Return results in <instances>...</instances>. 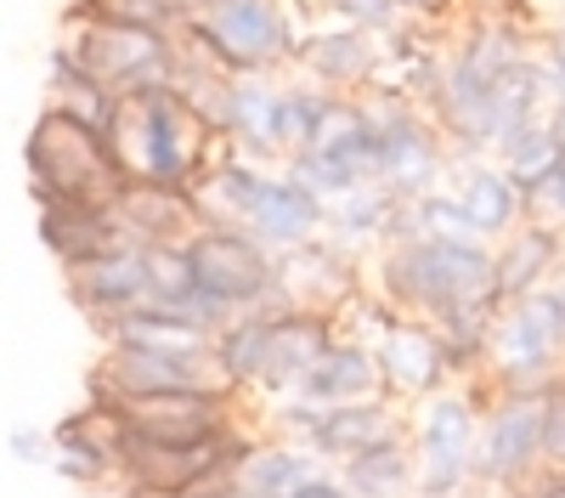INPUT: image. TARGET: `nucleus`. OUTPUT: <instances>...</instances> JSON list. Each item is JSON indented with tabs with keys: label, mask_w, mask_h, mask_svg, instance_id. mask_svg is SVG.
<instances>
[{
	"label": "nucleus",
	"mask_w": 565,
	"mask_h": 498,
	"mask_svg": "<svg viewBox=\"0 0 565 498\" xmlns=\"http://www.w3.org/2000/svg\"><path fill=\"white\" fill-rule=\"evenodd\" d=\"M108 142H114L130 181H164V188H193V193L215 170V159L226 153L215 125L170 80L148 85V91H130V97L114 103Z\"/></svg>",
	"instance_id": "obj_1"
},
{
	"label": "nucleus",
	"mask_w": 565,
	"mask_h": 498,
	"mask_svg": "<svg viewBox=\"0 0 565 498\" xmlns=\"http://www.w3.org/2000/svg\"><path fill=\"white\" fill-rule=\"evenodd\" d=\"M380 295L391 311L424 317V324H441L447 311H463V306H503L492 244L430 239V233L407 244H385Z\"/></svg>",
	"instance_id": "obj_2"
},
{
	"label": "nucleus",
	"mask_w": 565,
	"mask_h": 498,
	"mask_svg": "<svg viewBox=\"0 0 565 498\" xmlns=\"http://www.w3.org/2000/svg\"><path fill=\"white\" fill-rule=\"evenodd\" d=\"M181 40H193L204 57H215L226 74H282L300 52V12L295 0H186Z\"/></svg>",
	"instance_id": "obj_3"
},
{
	"label": "nucleus",
	"mask_w": 565,
	"mask_h": 498,
	"mask_svg": "<svg viewBox=\"0 0 565 498\" xmlns=\"http://www.w3.org/2000/svg\"><path fill=\"white\" fill-rule=\"evenodd\" d=\"M29 193L40 199H119L130 176L103 125H85L63 108H40L29 130Z\"/></svg>",
	"instance_id": "obj_4"
},
{
	"label": "nucleus",
	"mask_w": 565,
	"mask_h": 498,
	"mask_svg": "<svg viewBox=\"0 0 565 498\" xmlns=\"http://www.w3.org/2000/svg\"><path fill=\"white\" fill-rule=\"evenodd\" d=\"M199 272V295L210 300V311L221 324L244 311H289V289H282V255L271 244H260L249 226L232 221H210L204 233L186 244Z\"/></svg>",
	"instance_id": "obj_5"
},
{
	"label": "nucleus",
	"mask_w": 565,
	"mask_h": 498,
	"mask_svg": "<svg viewBox=\"0 0 565 498\" xmlns=\"http://www.w3.org/2000/svg\"><path fill=\"white\" fill-rule=\"evenodd\" d=\"M487 374H492V396L498 391H554L565 380V272L521 300H503Z\"/></svg>",
	"instance_id": "obj_6"
},
{
	"label": "nucleus",
	"mask_w": 565,
	"mask_h": 498,
	"mask_svg": "<svg viewBox=\"0 0 565 498\" xmlns=\"http://www.w3.org/2000/svg\"><path fill=\"white\" fill-rule=\"evenodd\" d=\"M356 103L367 108L373 130H380V188H391L396 199H424L430 188H441V176L458 153L447 148L430 108L407 97L402 85H373Z\"/></svg>",
	"instance_id": "obj_7"
},
{
	"label": "nucleus",
	"mask_w": 565,
	"mask_h": 498,
	"mask_svg": "<svg viewBox=\"0 0 565 498\" xmlns=\"http://www.w3.org/2000/svg\"><path fill=\"white\" fill-rule=\"evenodd\" d=\"M57 45H63V52H68L85 74H97L114 97L164 85V80L175 74V34H159V29L97 23V18H63Z\"/></svg>",
	"instance_id": "obj_8"
},
{
	"label": "nucleus",
	"mask_w": 565,
	"mask_h": 498,
	"mask_svg": "<svg viewBox=\"0 0 565 498\" xmlns=\"http://www.w3.org/2000/svg\"><path fill=\"white\" fill-rule=\"evenodd\" d=\"M255 447V436L238 425L215 442H153V436H136L125 431V447H119V487L141 492V498H181L204 487L210 476H226L238 470V459Z\"/></svg>",
	"instance_id": "obj_9"
},
{
	"label": "nucleus",
	"mask_w": 565,
	"mask_h": 498,
	"mask_svg": "<svg viewBox=\"0 0 565 498\" xmlns=\"http://www.w3.org/2000/svg\"><path fill=\"white\" fill-rule=\"evenodd\" d=\"M418 453V498H458L476 487V453H481V407L476 391H436L424 396V414L413 425Z\"/></svg>",
	"instance_id": "obj_10"
},
{
	"label": "nucleus",
	"mask_w": 565,
	"mask_h": 498,
	"mask_svg": "<svg viewBox=\"0 0 565 498\" xmlns=\"http://www.w3.org/2000/svg\"><path fill=\"white\" fill-rule=\"evenodd\" d=\"M543 420L548 391H498L481 420V453H476V487H492L503 498L526 492L543 465Z\"/></svg>",
	"instance_id": "obj_11"
},
{
	"label": "nucleus",
	"mask_w": 565,
	"mask_h": 498,
	"mask_svg": "<svg viewBox=\"0 0 565 498\" xmlns=\"http://www.w3.org/2000/svg\"><path fill=\"white\" fill-rule=\"evenodd\" d=\"M277 425L289 431L300 447H311L317 459H328V465H345V459H356V453H367V447L407 436L396 396H367V402H340V407L289 396L277 407Z\"/></svg>",
	"instance_id": "obj_12"
},
{
	"label": "nucleus",
	"mask_w": 565,
	"mask_h": 498,
	"mask_svg": "<svg viewBox=\"0 0 565 498\" xmlns=\"http://www.w3.org/2000/svg\"><path fill=\"white\" fill-rule=\"evenodd\" d=\"M282 170H289L300 188H311L322 204H334V199L367 188V181H380V130H373L367 108L356 97H345L334 125L317 136V148L282 159Z\"/></svg>",
	"instance_id": "obj_13"
},
{
	"label": "nucleus",
	"mask_w": 565,
	"mask_h": 498,
	"mask_svg": "<svg viewBox=\"0 0 565 498\" xmlns=\"http://www.w3.org/2000/svg\"><path fill=\"white\" fill-rule=\"evenodd\" d=\"M215 351H148V346H114L90 369V402H125V396H159V391H221ZM232 391V385H226Z\"/></svg>",
	"instance_id": "obj_14"
},
{
	"label": "nucleus",
	"mask_w": 565,
	"mask_h": 498,
	"mask_svg": "<svg viewBox=\"0 0 565 498\" xmlns=\"http://www.w3.org/2000/svg\"><path fill=\"white\" fill-rule=\"evenodd\" d=\"M295 74L340 91V97H362V91L385 85V74H391L385 34H367L356 23L328 18V29H306L300 52H295Z\"/></svg>",
	"instance_id": "obj_15"
},
{
	"label": "nucleus",
	"mask_w": 565,
	"mask_h": 498,
	"mask_svg": "<svg viewBox=\"0 0 565 498\" xmlns=\"http://www.w3.org/2000/svg\"><path fill=\"white\" fill-rule=\"evenodd\" d=\"M125 431L153 442H215L238 431V391H159V396H125L114 402Z\"/></svg>",
	"instance_id": "obj_16"
},
{
	"label": "nucleus",
	"mask_w": 565,
	"mask_h": 498,
	"mask_svg": "<svg viewBox=\"0 0 565 498\" xmlns=\"http://www.w3.org/2000/svg\"><path fill=\"white\" fill-rule=\"evenodd\" d=\"M68 300L97 324L103 335L119 324V317L153 306V266L141 244H125L114 255H97L85 266H68Z\"/></svg>",
	"instance_id": "obj_17"
},
{
	"label": "nucleus",
	"mask_w": 565,
	"mask_h": 498,
	"mask_svg": "<svg viewBox=\"0 0 565 498\" xmlns=\"http://www.w3.org/2000/svg\"><path fill=\"white\" fill-rule=\"evenodd\" d=\"M340 340V317L334 311H311V306H289L271 311L266 329V357H260V385L266 396H295L300 380L322 362V351Z\"/></svg>",
	"instance_id": "obj_18"
},
{
	"label": "nucleus",
	"mask_w": 565,
	"mask_h": 498,
	"mask_svg": "<svg viewBox=\"0 0 565 498\" xmlns=\"http://www.w3.org/2000/svg\"><path fill=\"white\" fill-rule=\"evenodd\" d=\"M34 210H40V244L63 261V272L130 244L119 199H40Z\"/></svg>",
	"instance_id": "obj_19"
},
{
	"label": "nucleus",
	"mask_w": 565,
	"mask_h": 498,
	"mask_svg": "<svg viewBox=\"0 0 565 498\" xmlns=\"http://www.w3.org/2000/svg\"><path fill=\"white\" fill-rule=\"evenodd\" d=\"M380 369H385V391L402 402V396H436L452 374H447V346L436 335V324L424 317H402V311H385L380 317Z\"/></svg>",
	"instance_id": "obj_20"
},
{
	"label": "nucleus",
	"mask_w": 565,
	"mask_h": 498,
	"mask_svg": "<svg viewBox=\"0 0 565 498\" xmlns=\"http://www.w3.org/2000/svg\"><path fill=\"white\" fill-rule=\"evenodd\" d=\"M119 215H125V233L130 244L153 250V244H193L204 226H210V210L193 188H164V181H130L119 193Z\"/></svg>",
	"instance_id": "obj_21"
},
{
	"label": "nucleus",
	"mask_w": 565,
	"mask_h": 498,
	"mask_svg": "<svg viewBox=\"0 0 565 498\" xmlns=\"http://www.w3.org/2000/svg\"><path fill=\"white\" fill-rule=\"evenodd\" d=\"M452 193L463 204V215L476 221V233L487 244H498L503 233L526 221V188L514 181V170L492 153H458V181Z\"/></svg>",
	"instance_id": "obj_22"
},
{
	"label": "nucleus",
	"mask_w": 565,
	"mask_h": 498,
	"mask_svg": "<svg viewBox=\"0 0 565 498\" xmlns=\"http://www.w3.org/2000/svg\"><path fill=\"white\" fill-rule=\"evenodd\" d=\"M282 97H289L282 74H238L226 108V148L255 165L282 159Z\"/></svg>",
	"instance_id": "obj_23"
},
{
	"label": "nucleus",
	"mask_w": 565,
	"mask_h": 498,
	"mask_svg": "<svg viewBox=\"0 0 565 498\" xmlns=\"http://www.w3.org/2000/svg\"><path fill=\"white\" fill-rule=\"evenodd\" d=\"M282 289L289 306H311V311H345L356 300V266L351 250H340L334 239H311L300 250L282 255Z\"/></svg>",
	"instance_id": "obj_24"
},
{
	"label": "nucleus",
	"mask_w": 565,
	"mask_h": 498,
	"mask_svg": "<svg viewBox=\"0 0 565 498\" xmlns=\"http://www.w3.org/2000/svg\"><path fill=\"white\" fill-rule=\"evenodd\" d=\"M559 255H565V226H548V221H521L514 233H503L492 244V261H498V295L503 300H521L543 284L559 278Z\"/></svg>",
	"instance_id": "obj_25"
},
{
	"label": "nucleus",
	"mask_w": 565,
	"mask_h": 498,
	"mask_svg": "<svg viewBox=\"0 0 565 498\" xmlns=\"http://www.w3.org/2000/svg\"><path fill=\"white\" fill-rule=\"evenodd\" d=\"M306 402H322V407H340V402H367V396H391L385 391V369H380V351H373L367 340H334L322 351V362L300 380Z\"/></svg>",
	"instance_id": "obj_26"
},
{
	"label": "nucleus",
	"mask_w": 565,
	"mask_h": 498,
	"mask_svg": "<svg viewBox=\"0 0 565 498\" xmlns=\"http://www.w3.org/2000/svg\"><path fill=\"white\" fill-rule=\"evenodd\" d=\"M334 470L351 487V498H418V453H413V436L380 442V447L356 453V459H345Z\"/></svg>",
	"instance_id": "obj_27"
},
{
	"label": "nucleus",
	"mask_w": 565,
	"mask_h": 498,
	"mask_svg": "<svg viewBox=\"0 0 565 498\" xmlns=\"http://www.w3.org/2000/svg\"><path fill=\"white\" fill-rule=\"evenodd\" d=\"M391 215H396V193L380 188V181H367V188L345 193L328 204V233L322 239H334L340 250H362V244H380L385 250V233H391Z\"/></svg>",
	"instance_id": "obj_28"
},
{
	"label": "nucleus",
	"mask_w": 565,
	"mask_h": 498,
	"mask_svg": "<svg viewBox=\"0 0 565 498\" xmlns=\"http://www.w3.org/2000/svg\"><path fill=\"white\" fill-rule=\"evenodd\" d=\"M232 476H238V487H249L260 498H289L300 481L317 476V453L300 442H255Z\"/></svg>",
	"instance_id": "obj_29"
},
{
	"label": "nucleus",
	"mask_w": 565,
	"mask_h": 498,
	"mask_svg": "<svg viewBox=\"0 0 565 498\" xmlns=\"http://www.w3.org/2000/svg\"><path fill=\"white\" fill-rule=\"evenodd\" d=\"M114 91L97 80V74H85L63 45H52V68H45V108H63V114H74V119H85V125H103L108 130V119H114Z\"/></svg>",
	"instance_id": "obj_30"
},
{
	"label": "nucleus",
	"mask_w": 565,
	"mask_h": 498,
	"mask_svg": "<svg viewBox=\"0 0 565 498\" xmlns=\"http://www.w3.org/2000/svg\"><path fill=\"white\" fill-rule=\"evenodd\" d=\"M345 108L340 91H328L317 80H289V97H282V159H295L306 148H317V136L334 125V114Z\"/></svg>",
	"instance_id": "obj_31"
},
{
	"label": "nucleus",
	"mask_w": 565,
	"mask_h": 498,
	"mask_svg": "<svg viewBox=\"0 0 565 498\" xmlns=\"http://www.w3.org/2000/svg\"><path fill=\"white\" fill-rule=\"evenodd\" d=\"M266 329H271V311H244L215 335V362H221V380L232 391H255L260 385V357H266Z\"/></svg>",
	"instance_id": "obj_32"
},
{
	"label": "nucleus",
	"mask_w": 565,
	"mask_h": 498,
	"mask_svg": "<svg viewBox=\"0 0 565 498\" xmlns=\"http://www.w3.org/2000/svg\"><path fill=\"white\" fill-rule=\"evenodd\" d=\"M63 18H97V23H130V29H159L181 34L193 7L186 0H68Z\"/></svg>",
	"instance_id": "obj_33"
},
{
	"label": "nucleus",
	"mask_w": 565,
	"mask_h": 498,
	"mask_svg": "<svg viewBox=\"0 0 565 498\" xmlns=\"http://www.w3.org/2000/svg\"><path fill=\"white\" fill-rule=\"evenodd\" d=\"M492 159H503V165L514 170V181H521V188L543 181V176L554 170V159H559V142H554V125H548V114H543V119H532V125H521V130H514V136H509V142H503Z\"/></svg>",
	"instance_id": "obj_34"
},
{
	"label": "nucleus",
	"mask_w": 565,
	"mask_h": 498,
	"mask_svg": "<svg viewBox=\"0 0 565 498\" xmlns=\"http://www.w3.org/2000/svg\"><path fill=\"white\" fill-rule=\"evenodd\" d=\"M328 18H340V23H356L367 34H396L402 23H413L402 12V0H322Z\"/></svg>",
	"instance_id": "obj_35"
},
{
	"label": "nucleus",
	"mask_w": 565,
	"mask_h": 498,
	"mask_svg": "<svg viewBox=\"0 0 565 498\" xmlns=\"http://www.w3.org/2000/svg\"><path fill=\"white\" fill-rule=\"evenodd\" d=\"M543 465L565 470V380L548 391V420H543Z\"/></svg>",
	"instance_id": "obj_36"
},
{
	"label": "nucleus",
	"mask_w": 565,
	"mask_h": 498,
	"mask_svg": "<svg viewBox=\"0 0 565 498\" xmlns=\"http://www.w3.org/2000/svg\"><path fill=\"white\" fill-rule=\"evenodd\" d=\"M7 453L18 465H52L57 459V436L52 431H29V425H12L7 436Z\"/></svg>",
	"instance_id": "obj_37"
},
{
	"label": "nucleus",
	"mask_w": 565,
	"mask_h": 498,
	"mask_svg": "<svg viewBox=\"0 0 565 498\" xmlns=\"http://www.w3.org/2000/svg\"><path fill=\"white\" fill-rule=\"evenodd\" d=\"M548 80H554V103H565V0H559V12L548 23Z\"/></svg>",
	"instance_id": "obj_38"
},
{
	"label": "nucleus",
	"mask_w": 565,
	"mask_h": 498,
	"mask_svg": "<svg viewBox=\"0 0 565 498\" xmlns=\"http://www.w3.org/2000/svg\"><path fill=\"white\" fill-rule=\"evenodd\" d=\"M289 498H351V487H345L340 476H322V470H317V476H311V481H300Z\"/></svg>",
	"instance_id": "obj_39"
},
{
	"label": "nucleus",
	"mask_w": 565,
	"mask_h": 498,
	"mask_svg": "<svg viewBox=\"0 0 565 498\" xmlns=\"http://www.w3.org/2000/svg\"><path fill=\"white\" fill-rule=\"evenodd\" d=\"M514 498H565V470H543L526 492H514Z\"/></svg>",
	"instance_id": "obj_40"
},
{
	"label": "nucleus",
	"mask_w": 565,
	"mask_h": 498,
	"mask_svg": "<svg viewBox=\"0 0 565 498\" xmlns=\"http://www.w3.org/2000/svg\"><path fill=\"white\" fill-rule=\"evenodd\" d=\"M458 498H503V492H492V487H469V492H458Z\"/></svg>",
	"instance_id": "obj_41"
}]
</instances>
